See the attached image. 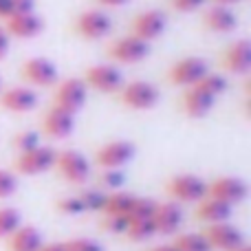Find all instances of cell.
Returning <instances> with one entry per match:
<instances>
[{
  "instance_id": "cell-22",
  "label": "cell",
  "mask_w": 251,
  "mask_h": 251,
  "mask_svg": "<svg viewBox=\"0 0 251 251\" xmlns=\"http://www.w3.org/2000/svg\"><path fill=\"white\" fill-rule=\"evenodd\" d=\"M231 209H234V207H229V205L221 203V201H216V199H209V196H205L203 201H199V207H196L194 216L199 218L201 223L214 225V223H225V221H229Z\"/></svg>"
},
{
  "instance_id": "cell-40",
  "label": "cell",
  "mask_w": 251,
  "mask_h": 251,
  "mask_svg": "<svg viewBox=\"0 0 251 251\" xmlns=\"http://www.w3.org/2000/svg\"><path fill=\"white\" fill-rule=\"evenodd\" d=\"M11 16V0H0V18L7 20Z\"/></svg>"
},
{
  "instance_id": "cell-38",
  "label": "cell",
  "mask_w": 251,
  "mask_h": 251,
  "mask_svg": "<svg viewBox=\"0 0 251 251\" xmlns=\"http://www.w3.org/2000/svg\"><path fill=\"white\" fill-rule=\"evenodd\" d=\"M170 2L176 11H196L199 7H203L205 0H170Z\"/></svg>"
},
{
  "instance_id": "cell-9",
  "label": "cell",
  "mask_w": 251,
  "mask_h": 251,
  "mask_svg": "<svg viewBox=\"0 0 251 251\" xmlns=\"http://www.w3.org/2000/svg\"><path fill=\"white\" fill-rule=\"evenodd\" d=\"M205 240L209 243V247L218 249V251H234L236 247L245 243L243 231L238 229L236 225H231L229 221L225 223H214V225H207L203 231Z\"/></svg>"
},
{
  "instance_id": "cell-27",
  "label": "cell",
  "mask_w": 251,
  "mask_h": 251,
  "mask_svg": "<svg viewBox=\"0 0 251 251\" xmlns=\"http://www.w3.org/2000/svg\"><path fill=\"white\" fill-rule=\"evenodd\" d=\"M22 225V216L16 207H0V238H9Z\"/></svg>"
},
{
  "instance_id": "cell-14",
  "label": "cell",
  "mask_w": 251,
  "mask_h": 251,
  "mask_svg": "<svg viewBox=\"0 0 251 251\" xmlns=\"http://www.w3.org/2000/svg\"><path fill=\"white\" fill-rule=\"evenodd\" d=\"M168 26V18L159 9H148L141 11L132 22V35H137L143 42H152V40L161 38Z\"/></svg>"
},
{
  "instance_id": "cell-17",
  "label": "cell",
  "mask_w": 251,
  "mask_h": 251,
  "mask_svg": "<svg viewBox=\"0 0 251 251\" xmlns=\"http://www.w3.org/2000/svg\"><path fill=\"white\" fill-rule=\"evenodd\" d=\"M42 130L44 134H49L53 139L71 137V132L75 130V115L66 113V110L57 108V106H51L42 119Z\"/></svg>"
},
{
  "instance_id": "cell-42",
  "label": "cell",
  "mask_w": 251,
  "mask_h": 251,
  "mask_svg": "<svg viewBox=\"0 0 251 251\" xmlns=\"http://www.w3.org/2000/svg\"><path fill=\"white\" fill-rule=\"evenodd\" d=\"M38 251H66V249H64V243H47Z\"/></svg>"
},
{
  "instance_id": "cell-28",
  "label": "cell",
  "mask_w": 251,
  "mask_h": 251,
  "mask_svg": "<svg viewBox=\"0 0 251 251\" xmlns=\"http://www.w3.org/2000/svg\"><path fill=\"white\" fill-rule=\"evenodd\" d=\"M194 86H199L201 91H205L207 95L218 97V95H223V93L227 91V79L223 77L221 73H207L205 77H201Z\"/></svg>"
},
{
  "instance_id": "cell-39",
  "label": "cell",
  "mask_w": 251,
  "mask_h": 251,
  "mask_svg": "<svg viewBox=\"0 0 251 251\" xmlns=\"http://www.w3.org/2000/svg\"><path fill=\"white\" fill-rule=\"evenodd\" d=\"M9 44H11V35L4 31V26H0V60H4V57H7Z\"/></svg>"
},
{
  "instance_id": "cell-4",
  "label": "cell",
  "mask_w": 251,
  "mask_h": 251,
  "mask_svg": "<svg viewBox=\"0 0 251 251\" xmlns=\"http://www.w3.org/2000/svg\"><path fill=\"white\" fill-rule=\"evenodd\" d=\"M247 194H249L247 183L238 176H218V178H214L212 183H207L209 199H216V201H221V203L229 205V207L243 203V201L247 199Z\"/></svg>"
},
{
  "instance_id": "cell-36",
  "label": "cell",
  "mask_w": 251,
  "mask_h": 251,
  "mask_svg": "<svg viewBox=\"0 0 251 251\" xmlns=\"http://www.w3.org/2000/svg\"><path fill=\"white\" fill-rule=\"evenodd\" d=\"M100 181H101V185L108 187V190H119L126 183V174L122 170H104Z\"/></svg>"
},
{
  "instance_id": "cell-21",
  "label": "cell",
  "mask_w": 251,
  "mask_h": 251,
  "mask_svg": "<svg viewBox=\"0 0 251 251\" xmlns=\"http://www.w3.org/2000/svg\"><path fill=\"white\" fill-rule=\"evenodd\" d=\"M7 245H9V251H38L44 245V240L38 227L20 225L7 238Z\"/></svg>"
},
{
  "instance_id": "cell-13",
  "label": "cell",
  "mask_w": 251,
  "mask_h": 251,
  "mask_svg": "<svg viewBox=\"0 0 251 251\" xmlns=\"http://www.w3.org/2000/svg\"><path fill=\"white\" fill-rule=\"evenodd\" d=\"M22 77L35 86H55L60 82L57 66L47 57H29L20 69Z\"/></svg>"
},
{
  "instance_id": "cell-12",
  "label": "cell",
  "mask_w": 251,
  "mask_h": 251,
  "mask_svg": "<svg viewBox=\"0 0 251 251\" xmlns=\"http://www.w3.org/2000/svg\"><path fill=\"white\" fill-rule=\"evenodd\" d=\"M75 29L86 40H100V38H106L113 31V20L101 9H88V11L79 13L77 22H75Z\"/></svg>"
},
{
  "instance_id": "cell-11",
  "label": "cell",
  "mask_w": 251,
  "mask_h": 251,
  "mask_svg": "<svg viewBox=\"0 0 251 251\" xmlns=\"http://www.w3.org/2000/svg\"><path fill=\"white\" fill-rule=\"evenodd\" d=\"M209 73V66L203 57H196V55H190V57H183L178 60L176 64L170 69V82L176 84V86H194L201 77Z\"/></svg>"
},
{
  "instance_id": "cell-46",
  "label": "cell",
  "mask_w": 251,
  "mask_h": 251,
  "mask_svg": "<svg viewBox=\"0 0 251 251\" xmlns=\"http://www.w3.org/2000/svg\"><path fill=\"white\" fill-rule=\"evenodd\" d=\"M0 88H2V79H0Z\"/></svg>"
},
{
  "instance_id": "cell-18",
  "label": "cell",
  "mask_w": 251,
  "mask_h": 251,
  "mask_svg": "<svg viewBox=\"0 0 251 251\" xmlns=\"http://www.w3.org/2000/svg\"><path fill=\"white\" fill-rule=\"evenodd\" d=\"M0 106L11 113H29L38 106V93L26 86L7 88L4 93H0Z\"/></svg>"
},
{
  "instance_id": "cell-23",
  "label": "cell",
  "mask_w": 251,
  "mask_h": 251,
  "mask_svg": "<svg viewBox=\"0 0 251 251\" xmlns=\"http://www.w3.org/2000/svg\"><path fill=\"white\" fill-rule=\"evenodd\" d=\"M205 25H207V29L216 31V33H231L238 26V18L229 7L216 4L205 13Z\"/></svg>"
},
{
  "instance_id": "cell-32",
  "label": "cell",
  "mask_w": 251,
  "mask_h": 251,
  "mask_svg": "<svg viewBox=\"0 0 251 251\" xmlns=\"http://www.w3.org/2000/svg\"><path fill=\"white\" fill-rule=\"evenodd\" d=\"M57 212L66 214V216H77V214H84V205L79 201V196H64L55 203Z\"/></svg>"
},
{
  "instance_id": "cell-26",
  "label": "cell",
  "mask_w": 251,
  "mask_h": 251,
  "mask_svg": "<svg viewBox=\"0 0 251 251\" xmlns=\"http://www.w3.org/2000/svg\"><path fill=\"white\" fill-rule=\"evenodd\" d=\"M172 245L176 251H212L203 234H178Z\"/></svg>"
},
{
  "instance_id": "cell-20",
  "label": "cell",
  "mask_w": 251,
  "mask_h": 251,
  "mask_svg": "<svg viewBox=\"0 0 251 251\" xmlns=\"http://www.w3.org/2000/svg\"><path fill=\"white\" fill-rule=\"evenodd\" d=\"M214 101H216V97L207 95L199 86H190L185 91V95H183V110H185L187 117L201 119L214 108Z\"/></svg>"
},
{
  "instance_id": "cell-29",
  "label": "cell",
  "mask_w": 251,
  "mask_h": 251,
  "mask_svg": "<svg viewBox=\"0 0 251 251\" xmlns=\"http://www.w3.org/2000/svg\"><path fill=\"white\" fill-rule=\"evenodd\" d=\"M154 209H156V201H152V199H134V203H132V209L128 212V223L130 221H143V218H152V214H154Z\"/></svg>"
},
{
  "instance_id": "cell-10",
  "label": "cell",
  "mask_w": 251,
  "mask_h": 251,
  "mask_svg": "<svg viewBox=\"0 0 251 251\" xmlns=\"http://www.w3.org/2000/svg\"><path fill=\"white\" fill-rule=\"evenodd\" d=\"M134 152H137L134 150V143L117 139V141L104 143V146L97 150L95 161H97V165H101L104 170H122L126 163L132 161Z\"/></svg>"
},
{
  "instance_id": "cell-37",
  "label": "cell",
  "mask_w": 251,
  "mask_h": 251,
  "mask_svg": "<svg viewBox=\"0 0 251 251\" xmlns=\"http://www.w3.org/2000/svg\"><path fill=\"white\" fill-rule=\"evenodd\" d=\"M35 0H11V16L16 13H33Z\"/></svg>"
},
{
  "instance_id": "cell-45",
  "label": "cell",
  "mask_w": 251,
  "mask_h": 251,
  "mask_svg": "<svg viewBox=\"0 0 251 251\" xmlns=\"http://www.w3.org/2000/svg\"><path fill=\"white\" fill-rule=\"evenodd\" d=\"M234 251H251V247H249V245H245V243H243L240 247H236Z\"/></svg>"
},
{
  "instance_id": "cell-8",
  "label": "cell",
  "mask_w": 251,
  "mask_h": 251,
  "mask_svg": "<svg viewBox=\"0 0 251 251\" xmlns=\"http://www.w3.org/2000/svg\"><path fill=\"white\" fill-rule=\"evenodd\" d=\"M148 53H150V47L148 42L139 40L137 35H124V38H117L113 44L108 47V57L119 64H137V62L146 60Z\"/></svg>"
},
{
  "instance_id": "cell-3",
  "label": "cell",
  "mask_w": 251,
  "mask_h": 251,
  "mask_svg": "<svg viewBox=\"0 0 251 251\" xmlns=\"http://www.w3.org/2000/svg\"><path fill=\"white\" fill-rule=\"evenodd\" d=\"M119 97H122V104L132 110H150L159 104L161 93L154 84L137 79V82L124 84L122 91H119Z\"/></svg>"
},
{
  "instance_id": "cell-24",
  "label": "cell",
  "mask_w": 251,
  "mask_h": 251,
  "mask_svg": "<svg viewBox=\"0 0 251 251\" xmlns=\"http://www.w3.org/2000/svg\"><path fill=\"white\" fill-rule=\"evenodd\" d=\"M137 196L128 194V192H113L106 194V203H104V216H128V212L132 209V203Z\"/></svg>"
},
{
  "instance_id": "cell-33",
  "label": "cell",
  "mask_w": 251,
  "mask_h": 251,
  "mask_svg": "<svg viewBox=\"0 0 251 251\" xmlns=\"http://www.w3.org/2000/svg\"><path fill=\"white\" fill-rule=\"evenodd\" d=\"M18 190V178L9 170H0V199H9Z\"/></svg>"
},
{
  "instance_id": "cell-16",
  "label": "cell",
  "mask_w": 251,
  "mask_h": 251,
  "mask_svg": "<svg viewBox=\"0 0 251 251\" xmlns=\"http://www.w3.org/2000/svg\"><path fill=\"white\" fill-rule=\"evenodd\" d=\"M44 29V20L38 16V13H16V16H9L4 20V31L13 38H22L29 40L40 35Z\"/></svg>"
},
{
  "instance_id": "cell-7",
  "label": "cell",
  "mask_w": 251,
  "mask_h": 251,
  "mask_svg": "<svg viewBox=\"0 0 251 251\" xmlns=\"http://www.w3.org/2000/svg\"><path fill=\"white\" fill-rule=\"evenodd\" d=\"M86 95H88V88L84 84V79H75L69 77L64 82L57 84V91H55V104L57 108L66 110V113L75 115L77 110H82V106L86 104Z\"/></svg>"
},
{
  "instance_id": "cell-44",
  "label": "cell",
  "mask_w": 251,
  "mask_h": 251,
  "mask_svg": "<svg viewBox=\"0 0 251 251\" xmlns=\"http://www.w3.org/2000/svg\"><path fill=\"white\" fill-rule=\"evenodd\" d=\"M216 4H225V7H229V4H234V2H240V0H214Z\"/></svg>"
},
{
  "instance_id": "cell-25",
  "label": "cell",
  "mask_w": 251,
  "mask_h": 251,
  "mask_svg": "<svg viewBox=\"0 0 251 251\" xmlns=\"http://www.w3.org/2000/svg\"><path fill=\"white\" fill-rule=\"evenodd\" d=\"M126 238L132 240V243H143V240H150L152 236H156L154 223L152 218H143V221H130L128 229H126Z\"/></svg>"
},
{
  "instance_id": "cell-30",
  "label": "cell",
  "mask_w": 251,
  "mask_h": 251,
  "mask_svg": "<svg viewBox=\"0 0 251 251\" xmlns=\"http://www.w3.org/2000/svg\"><path fill=\"white\" fill-rule=\"evenodd\" d=\"M79 201L84 205V212H101L106 203V194L100 190H84L79 194Z\"/></svg>"
},
{
  "instance_id": "cell-35",
  "label": "cell",
  "mask_w": 251,
  "mask_h": 251,
  "mask_svg": "<svg viewBox=\"0 0 251 251\" xmlns=\"http://www.w3.org/2000/svg\"><path fill=\"white\" fill-rule=\"evenodd\" d=\"M101 229L110 231V234L124 236L126 229H128V218L126 216H104V221H101Z\"/></svg>"
},
{
  "instance_id": "cell-2",
  "label": "cell",
  "mask_w": 251,
  "mask_h": 251,
  "mask_svg": "<svg viewBox=\"0 0 251 251\" xmlns=\"http://www.w3.org/2000/svg\"><path fill=\"white\" fill-rule=\"evenodd\" d=\"M168 194L181 203H199L207 196V183L196 174H176L165 185Z\"/></svg>"
},
{
  "instance_id": "cell-34",
  "label": "cell",
  "mask_w": 251,
  "mask_h": 251,
  "mask_svg": "<svg viewBox=\"0 0 251 251\" xmlns=\"http://www.w3.org/2000/svg\"><path fill=\"white\" fill-rule=\"evenodd\" d=\"M64 249L66 251H104L97 240H91V238H71L64 243Z\"/></svg>"
},
{
  "instance_id": "cell-19",
  "label": "cell",
  "mask_w": 251,
  "mask_h": 251,
  "mask_svg": "<svg viewBox=\"0 0 251 251\" xmlns=\"http://www.w3.org/2000/svg\"><path fill=\"white\" fill-rule=\"evenodd\" d=\"M225 69L234 75H245L251 69V42L249 40H236L234 44H229L225 51Z\"/></svg>"
},
{
  "instance_id": "cell-1",
  "label": "cell",
  "mask_w": 251,
  "mask_h": 251,
  "mask_svg": "<svg viewBox=\"0 0 251 251\" xmlns=\"http://www.w3.org/2000/svg\"><path fill=\"white\" fill-rule=\"evenodd\" d=\"M53 168L60 172L64 181L73 185H84L91 178V161L75 150H62L55 154V165Z\"/></svg>"
},
{
  "instance_id": "cell-5",
  "label": "cell",
  "mask_w": 251,
  "mask_h": 251,
  "mask_svg": "<svg viewBox=\"0 0 251 251\" xmlns=\"http://www.w3.org/2000/svg\"><path fill=\"white\" fill-rule=\"evenodd\" d=\"M55 154L57 152L53 150V148L38 146V148H33V150H29V152L18 154L13 168H16L18 174L35 176V174H42V172H47V170H51L53 165H55Z\"/></svg>"
},
{
  "instance_id": "cell-43",
  "label": "cell",
  "mask_w": 251,
  "mask_h": 251,
  "mask_svg": "<svg viewBox=\"0 0 251 251\" xmlns=\"http://www.w3.org/2000/svg\"><path fill=\"white\" fill-rule=\"evenodd\" d=\"M150 251H176V249H174V245H159V247H154Z\"/></svg>"
},
{
  "instance_id": "cell-6",
  "label": "cell",
  "mask_w": 251,
  "mask_h": 251,
  "mask_svg": "<svg viewBox=\"0 0 251 251\" xmlns=\"http://www.w3.org/2000/svg\"><path fill=\"white\" fill-rule=\"evenodd\" d=\"M84 84H86V88L100 93H119L124 86V75L113 64H95L86 71Z\"/></svg>"
},
{
  "instance_id": "cell-41",
  "label": "cell",
  "mask_w": 251,
  "mask_h": 251,
  "mask_svg": "<svg viewBox=\"0 0 251 251\" xmlns=\"http://www.w3.org/2000/svg\"><path fill=\"white\" fill-rule=\"evenodd\" d=\"M95 2H100L101 7H124L130 0H95Z\"/></svg>"
},
{
  "instance_id": "cell-15",
  "label": "cell",
  "mask_w": 251,
  "mask_h": 251,
  "mask_svg": "<svg viewBox=\"0 0 251 251\" xmlns=\"http://www.w3.org/2000/svg\"><path fill=\"white\" fill-rule=\"evenodd\" d=\"M156 234L161 236H174L178 234L183 225V212L176 203H156V209L152 214Z\"/></svg>"
},
{
  "instance_id": "cell-31",
  "label": "cell",
  "mask_w": 251,
  "mask_h": 251,
  "mask_svg": "<svg viewBox=\"0 0 251 251\" xmlns=\"http://www.w3.org/2000/svg\"><path fill=\"white\" fill-rule=\"evenodd\" d=\"M38 146H40V134L35 132V130H25V132H18L16 137H13V148L18 150V154L29 152Z\"/></svg>"
}]
</instances>
